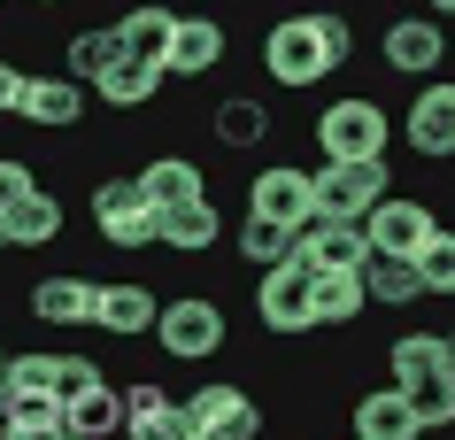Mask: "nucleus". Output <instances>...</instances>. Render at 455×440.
<instances>
[{
    "mask_svg": "<svg viewBox=\"0 0 455 440\" xmlns=\"http://www.w3.org/2000/svg\"><path fill=\"white\" fill-rule=\"evenodd\" d=\"M263 70H270V85H286V93H309V85H324V77L339 70L332 47H324L316 8H301V16H278V24L263 31Z\"/></svg>",
    "mask_w": 455,
    "mask_h": 440,
    "instance_id": "nucleus-1",
    "label": "nucleus"
},
{
    "mask_svg": "<svg viewBox=\"0 0 455 440\" xmlns=\"http://www.w3.org/2000/svg\"><path fill=\"white\" fill-rule=\"evenodd\" d=\"M386 140H394V124L371 93H339L316 116V155L324 163H386Z\"/></svg>",
    "mask_w": 455,
    "mask_h": 440,
    "instance_id": "nucleus-2",
    "label": "nucleus"
},
{
    "mask_svg": "<svg viewBox=\"0 0 455 440\" xmlns=\"http://www.w3.org/2000/svg\"><path fill=\"white\" fill-rule=\"evenodd\" d=\"M386 194H394L386 163H316L309 171V217H332V224H363Z\"/></svg>",
    "mask_w": 455,
    "mask_h": 440,
    "instance_id": "nucleus-3",
    "label": "nucleus"
},
{
    "mask_svg": "<svg viewBox=\"0 0 455 440\" xmlns=\"http://www.w3.org/2000/svg\"><path fill=\"white\" fill-rule=\"evenodd\" d=\"M155 348H163L170 364H209L216 348H224V309H216V293H178L155 309Z\"/></svg>",
    "mask_w": 455,
    "mask_h": 440,
    "instance_id": "nucleus-4",
    "label": "nucleus"
},
{
    "mask_svg": "<svg viewBox=\"0 0 455 440\" xmlns=\"http://www.w3.org/2000/svg\"><path fill=\"white\" fill-rule=\"evenodd\" d=\"M155 201L140 194V178H108V186H93V232L108 247H124V255H140V247H155Z\"/></svg>",
    "mask_w": 455,
    "mask_h": 440,
    "instance_id": "nucleus-5",
    "label": "nucleus"
},
{
    "mask_svg": "<svg viewBox=\"0 0 455 440\" xmlns=\"http://www.w3.org/2000/svg\"><path fill=\"white\" fill-rule=\"evenodd\" d=\"M379 54H386L394 77H417V85H425V77L448 62V24H440V16H394L386 39H379Z\"/></svg>",
    "mask_w": 455,
    "mask_h": 440,
    "instance_id": "nucleus-6",
    "label": "nucleus"
},
{
    "mask_svg": "<svg viewBox=\"0 0 455 440\" xmlns=\"http://www.w3.org/2000/svg\"><path fill=\"white\" fill-rule=\"evenodd\" d=\"M108 371L93 364V356H54V348H31V356H8V387L16 394H85V387H100Z\"/></svg>",
    "mask_w": 455,
    "mask_h": 440,
    "instance_id": "nucleus-7",
    "label": "nucleus"
},
{
    "mask_svg": "<svg viewBox=\"0 0 455 440\" xmlns=\"http://www.w3.org/2000/svg\"><path fill=\"white\" fill-rule=\"evenodd\" d=\"M402 140L425 163H448L455 155V77H425L417 85V100H409V116H402Z\"/></svg>",
    "mask_w": 455,
    "mask_h": 440,
    "instance_id": "nucleus-8",
    "label": "nucleus"
},
{
    "mask_svg": "<svg viewBox=\"0 0 455 440\" xmlns=\"http://www.w3.org/2000/svg\"><path fill=\"white\" fill-rule=\"evenodd\" d=\"M186 417H193L201 440H263V410H255L232 379H209V387L186 402Z\"/></svg>",
    "mask_w": 455,
    "mask_h": 440,
    "instance_id": "nucleus-9",
    "label": "nucleus"
},
{
    "mask_svg": "<svg viewBox=\"0 0 455 440\" xmlns=\"http://www.w3.org/2000/svg\"><path fill=\"white\" fill-rule=\"evenodd\" d=\"M247 217H263V224H309V171L301 163H270V171L247 178Z\"/></svg>",
    "mask_w": 455,
    "mask_h": 440,
    "instance_id": "nucleus-10",
    "label": "nucleus"
},
{
    "mask_svg": "<svg viewBox=\"0 0 455 440\" xmlns=\"http://www.w3.org/2000/svg\"><path fill=\"white\" fill-rule=\"evenodd\" d=\"M432 209L425 201H402V194H386L379 209H371V217H363V247H371V255H417V247L432 240Z\"/></svg>",
    "mask_w": 455,
    "mask_h": 440,
    "instance_id": "nucleus-11",
    "label": "nucleus"
},
{
    "mask_svg": "<svg viewBox=\"0 0 455 440\" xmlns=\"http://www.w3.org/2000/svg\"><path fill=\"white\" fill-rule=\"evenodd\" d=\"M16 116L31 124V132H47V140H62V132H77V116H85V85L62 70H31L24 85V108Z\"/></svg>",
    "mask_w": 455,
    "mask_h": 440,
    "instance_id": "nucleus-12",
    "label": "nucleus"
},
{
    "mask_svg": "<svg viewBox=\"0 0 455 440\" xmlns=\"http://www.w3.org/2000/svg\"><path fill=\"white\" fill-rule=\"evenodd\" d=\"M309 263H278L263 270V286H255V317L270 324V332H316L309 324Z\"/></svg>",
    "mask_w": 455,
    "mask_h": 440,
    "instance_id": "nucleus-13",
    "label": "nucleus"
},
{
    "mask_svg": "<svg viewBox=\"0 0 455 440\" xmlns=\"http://www.w3.org/2000/svg\"><path fill=\"white\" fill-rule=\"evenodd\" d=\"M363 224H332V217H309V224H293V263H309V270H363Z\"/></svg>",
    "mask_w": 455,
    "mask_h": 440,
    "instance_id": "nucleus-14",
    "label": "nucleus"
},
{
    "mask_svg": "<svg viewBox=\"0 0 455 440\" xmlns=\"http://www.w3.org/2000/svg\"><path fill=\"white\" fill-rule=\"evenodd\" d=\"M93 309H100V286H93V278H77V270H54V278H39V286H31V317L54 324V332L93 324Z\"/></svg>",
    "mask_w": 455,
    "mask_h": 440,
    "instance_id": "nucleus-15",
    "label": "nucleus"
},
{
    "mask_svg": "<svg viewBox=\"0 0 455 440\" xmlns=\"http://www.w3.org/2000/svg\"><path fill=\"white\" fill-rule=\"evenodd\" d=\"M224 240V217H216V201H178V209H163V224H155V247H170V255H209V247Z\"/></svg>",
    "mask_w": 455,
    "mask_h": 440,
    "instance_id": "nucleus-16",
    "label": "nucleus"
},
{
    "mask_svg": "<svg viewBox=\"0 0 455 440\" xmlns=\"http://www.w3.org/2000/svg\"><path fill=\"white\" fill-rule=\"evenodd\" d=\"M347 440H425V425H417V410H409L402 387H371L355 402V433Z\"/></svg>",
    "mask_w": 455,
    "mask_h": 440,
    "instance_id": "nucleus-17",
    "label": "nucleus"
},
{
    "mask_svg": "<svg viewBox=\"0 0 455 440\" xmlns=\"http://www.w3.org/2000/svg\"><path fill=\"white\" fill-rule=\"evenodd\" d=\"M224 47H232V39H224L216 16H178V39H170V62H163V70L170 77H209L216 62H224Z\"/></svg>",
    "mask_w": 455,
    "mask_h": 440,
    "instance_id": "nucleus-18",
    "label": "nucleus"
},
{
    "mask_svg": "<svg viewBox=\"0 0 455 440\" xmlns=\"http://www.w3.org/2000/svg\"><path fill=\"white\" fill-rule=\"evenodd\" d=\"M155 293L140 286V278H124V286H100V309H93V324L100 332H116V340H147L155 332Z\"/></svg>",
    "mask_w": 455,
    "mask_h": 440,
    "instance_id": "nucleus-19",
    "label": "nucleus"
},
{
    "mask_svg": "<svg viewBox=\"0 0 455 440\" xmlns=\"http://www.w3.org/2000/svg\"><path fill=\"white\" fill-rule=\"evenodd\" d=\"M62 425H70L77 440H116L124 433V387H116V379H100V387L70 394V402H62Z\"/></svg>",
    "mask_w": 455,
    "mask_h": 440,
    "instance_id": "nucleus-20",
    "label": "nucleus"
},
{
    "mask_svg": "<svg viewBox=\"0 0 455 440\" xmlns=\"http://www.w3.org/2000/svg\"><path fill=\"white\" fill-rule=\"evenodd\" d=\"M363 301H379V309H409V301H425V278L409 255H363Z\"/></svg>",
    "mask_w": 455,
    "mask_h": 440,
    "instance_id": "nucleus-21",
    "label": "nucleus"
},
{
    "mask_svg": "<svg viewBox=\"0 0 455 440\" xmlns=\"http://www.w3.org/2000/svg\"><path fill=\"white\" fill-rule=\"evenodd\" d=\"M116 39H124L132 62L163 70V62H170V39H178V8H132V16L116 24Z\"/></svg>",
    "mask_w": 455,
    "mask_h": 440,
    "instance_id": "nucleus-22",
    "label": "nucleus"
},
{
    "mask_svg": "<svg viewBox=\"0 0 455 440\" xmlns=\"http://www.w3.org/2000/svg\"><path fill=\"white\" fill-rule=\"evenodd\" d=\"M140 194L155 201V217H163V209H178V201H201L209 178H201V163H186V155H155V163L140 171Z\"/></svg>",
    "mask_w": 455,
    "mask_h": 440,
    "instance_id": "nucleus-23",
    "label": "nucleus"
},
{
    "mask_svg": "<svg viewBox=\"0 0 455 440\" xmlns=\"http://www.w3.org/2000/svg\"><path fill=\"white\" fill-rule=\"evenodd\" d=\"M363 309H371V301H363V278H355V270H316V278H309V324L332 332V324H355Z\"/></svg>",
    "mask_w": 455,
    "mask_h": 440,
    "instance_id": "nucleus-24",
    "label": "nucleus"
},
{
    "mask_svg": "<svg viewBox=\"0 0 455 440\" xmlns=\"http://www.w3.org/2000/svg\"><path fill=\"white\" fill-rule=\"evenodd\" d=\"M209 132H216V147H232V155L263 147V140H270V100H255V93H232V100H216Z\"/></svg>",
    "mask_w": 455,
    "mask_h": 440,
    "instance_id": "nucleus-25",
    "label": "nucleus"
},
{
    "mask_svg": "<svg viewBox=\"0 0 455 440\" xmlns=\"http://www.w3.org/2000/svg\"><path fill=\"white\" fill-rule=\"evenodd\" d=\"M0 240L8 247H54L62 240V194H24L0 217Z\"/></svg>",
    "mask_w": 455,
    "mask_h": 440,
    "instance_id": "nucleus-26",
    "label": "nucleus"
},
{
    "mask_svg": "<svg viewBox=\"0 0 455 440\" xmlns=\"http://www.w3.org/2000/svg\"><path fill=\"white\" fill-rule=\"evenodd\" d=\"M163 77H170V70H147V62H132V54H116V62H108L85 93L108 100V108H147V100L163 93Z\"/></svg>",
    "mask_w": 455,
    "mask_h": 440,
    "instance_id": "nucleus-27",
    "label": "nucleus"
},
{
    "mask_svg": "<svg viewBox=\"0 0 455 440\" xmlns=\"http://www.w3.org/2000/svg\"><path fill=\"white\" fill-rule=\"evenodd\" d=\"M386 371H394V387H417V379L455 371V356H448V340H440V332H402V340L386 348Z\"/></svg>",
    "mask_w": 455,
    "mask_h": 440,
    "instance_id": "nucleus-28",
    "label": "nucleus"
},
{
    "mask_svg": "<svg viewBox=\"0 0 455 440\" xmlns=\"http://www.w3.org/2000/svg\"><path fill=\"white\" fill-rule=\"evenodd\" d=\"M116 54H124L116 24H108V31H77L70 47H62V77H77V85H93V77L108 70V62H116Z\"/></svg>",
    "mask_w": 455,
    "mask_h": 440,
    "instance_id": "nucleus-29",
    "label": "nucleus"
},
{
    "mask_svg": "<svg viewBox=\"0 0 455 440\" xmlns=\"http://www.w3.org/2000/svg\"><path fill=\"white\" fill-rule=\"evenodd\" d=\"M232 247H240V255H247L255 270H278V263H293V232H286V224H263V217H240Z\"/></svg>",
    "mask_w": 455,
    "mask_h": 440,
    "instance_id": "nucleus-30",
    "label": "nucleus"
},
{
    "mask_svg": "<svg viewBox=\"0 0 455 440\" xmlns=\"http://www.w3.org/2000/svg\"><path fill=\"white\" fill-rule=\"evenodd\" d=\"M417 263V278H425V293H455V232L448 224H432V240L409 255Z\"/></svg>",
    "mask_w": 455,
    "mask_h": 440,
    "instance_id": "nucleus-31",
    "label": "nucleus"
},
{
    "mask_svg": "<svg viewBox=\"0 0 455 440\" xmlns=\"http://www.w3.org/2000/svg\"><path fill=\"white\" fill-rule=\"evenodd\" d=\"M409 394V410H417V425H455V371H440V379H417V387H402Z\"/></svg>",
    "mask_w": 455,
    "mask_h": 440,
    "instance_id": "nucleus-32",
    "label": "nucleus"
},
{
    "mask_svg": "<svg viewBox=\"0 0 455 440\" xmlns=\"http://www.w3.org/2000/svg\"><path fill=\"white\" fill-rule=\"evenodd\" d=\"M8 433H62V394H16Z\"/></svg>",
    "mask_w": 455,
    "mask_h": 440,
    "instance_id": "nucleus-33",
    "label": "nucleus"
},
{
    "mask_svg": "<svg viewBox=\"0 0 455 440\" xmlns=\"http://www.w3.org/2000/svg\"><path fill=\"white\" fill-rule=\"evenodd\" d=\"M163 410H170V394L155 387V379H132V387H124V433H140V425H155Z\"/></svg>",
    "mask_w": 455,
    "mask_h": 440,
    "instance_id": "nucleus-34",
    "label": "nucleus"
},
{
    "mask_svg": "<svg viewBox=\"0 0 455 440\" xmlns=\"http://www.w3.org/2000/svg\"><path fill=\"white\" fill-rule=\"evenodd\" d=\"M24 194H39V171H31L24 155H0V217H8Z\"/></svg>",
    "mask_w": 455,
    "mask_h": 440,
    "instance_id": "nucleus-35",
    "label": "nucleus"
},
{
    "mask_svg": "<svg viewBox=\"0 0 455 440\" xmlns=\"http://www.w3.org/2000/svg\"><path fill=\"white\" fill-rule=\"evenodd\" d=\"M316 24H324V47H332V62H347V54H355V24H347L339 8H316Z\"/></svg>",
    "mask_w": 455,
    "mask_h": 440,
    "instance_id": "nucleus-36",
    "label": "nucleus"
},
{
    "mask_svg": "<svg viewBox=\"0 0 455 440\" xmlns=\"http://www.w3.org/2000/svg\"><path fill=\"white\" fill-rule=\"evenodd\" d=\"M24 85H31V70L0 54V116H16V108H24Z\"/></svg>",
    "mask_w": 455,
    "mask_h": 440,
    "instance_id": "nucleus-37",
    "label": "nucleus"
},
{
    "mask_svg": "<svg viewBox=\"0 0 455 440\" xmlns=\"http://www.w3.org/2000/svg\"><path fill=\"white\" fill-rule=\"evenodd\" d=\"M8 417H16V387H8V371H0V440H8Z\"/></svg>",
    "mask_w": 455,
    "mask_h": 440,
    "instance_id": "nucleus-38",
    "label": "nucleus"
},
{
    "mask_svg": "<svg viewBox=\"0 0 455 440\" xmlns=\"http://www.w3.org/2000/svg\"><path fill=\"white\" fill-rule=\"evenodd\" d=\"M8 440H77V433H70V425H62V433H8Z\"/></svg>",
    "mask_w": 455,
    "mask_h": 440,
    "instance_id": "nucleus-39",
    "label": "nucleus"
},
{
    "mask_svg": "<svg viewBox=\"0 0 455 440\" xmlns=\"http://www.w3.org/2000/svg\"><path fill=\"white\" fill-rule=\"evenodd\" d=\"M432 16H440V24H455V0H432Z\"/></svg>",
    "mask_w": 455,
    "mask_h": 440,
    "instance_id": "nucleus-40",
    "label": "nucleus"
},
{
    "mask_svg": "<svg viewBox=\"0 0 455 440\" xmlns=\"http://www.w3.org/2000/svg\"><path fill=\"white\" fill-rule=\"evenodd\" d=\"M31 8H62V0H31Z\"/></svg>",
    "mask_w": 455,
    "mask_h": 440,
    "instance_id": "nucleus-41",
    "label": "nucleus"
},
{
    "mask_svg": "<svg viewBox=\"0 0 455 440\" xmlns=\"http://www.w3.org/2000/svg\"><path fill=\"white\" fill-rule=\"evenodd\" d=\"M440 340H448V356H455V332H440Z\"/></svg>",
    "mask_w": 455,
    "mask_h": 440,
    "instance_id": "nucleus-42",
    "label": "nucleus"
},
{
    "mask_svg": "<svg viewBox=\"0 0 455 440\" xmlns=\"http://www.w3.org/2000/svg\"><path fill=\"white\" fill-rule=\"evenodd\" d=\"M0 371H8V348H0Z\"/></svg>",
    "mask_w": 455,
    "mask_h": 440,
    "instance_id": "nucleus-43",
    "label": "nucleus"
},
{
    "mask_svg": "<svg viewBox=\"0 0 455 440\" xmlns=\"http://www.w3.org/2000/svg\"><path fill=\"white\" fill-rule=\"evenodd\" d=\"M0 255H8V240H0Z\"/></svg>",
    "mask_w": 455,
    "mask_h": 440,
    "instance_id": "nucleus-44",
    "label": "nucleus"
},
{
    "mask_svg": "<svg viewBox=\"0 0 455 440\" xmlns=\"http://www.w3.org/2000/svg\"><path fill=\"white\" fill-rule=\"evenodd\" d=\"M186 440H201V433H186Z\"/></svg>",
    "mask_w": 455,
    "mask_h": 440,
    "instance_id": "nucleus-45",
    "label": "nucleus"
},
{
    "mask_svg": "<svg viewBox=\"0 0 455 440\" xmlns=\"http://www.w3.org/2000/svg\"><path fill=\"white\" fill-rule=\"evenodd\" d=\"M116 440H132V433H116Z\"/></svg>",
    "mask_w": 455,
    "mask_h": 440,
    "instance_id": "nucleus-46",
    "label": "nucleus"
},
{
    "mask_svg": "<svg viewBox=\"0 0 455 440\" xmlns=\"http://www.w3.org/2000/svg\"><path fill=\"white\" fill-rule=\"evenodd\" d=\"M0 8H8V0H0Z\"/></svg>",
    "mask_w": 455,
    "mask_h": 440,
    "instance_id": "nucleus-47",
    "label": "nucleus"
}]
</instances>
